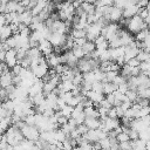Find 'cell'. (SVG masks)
I'll return each instance as SVG.
<instances>
[{
  "label": "cell",
  "instance_id": "cell-33",
  "mask_svg": "<svg viewBox=\"0 0 150 150\" xmlns=\"http://www.w3.org/2000/svg\"><path fill=\"white\" fill-rule=\"evenodd\" d=\"M87 41V38H77V39H74V46H79V47H82ZM73 46V47H74Z\"/></svg>",
  "mask_w": 150,
  "mask_h": 150
},
{
  "label": "cell",
  "instance_id": "cell-17",
  "mask_svg": "<svg viewBox=\"0 0 150 150\" xmlns=\"http://www.w3.org/2000/svg\"><path fill=\"white\" fill-rule=\"evenodd\" d=\"M27 56L32 60V59H38L40 56H42V53L40 52V49L38 47H29V49L27 50Z\"/></svg>",
  "mask_w": 150,
  "mask_h": 150
},
{
  "label": "cell",
  "instance_id": "cell-2",
  "mask_svg": "<svg viewBox=\"0 0 150 150\" xmlns=\"http://www.w3.org/2000/svg\"><path fill=\"white\" fill-rule=\"evenodd\" d=\"M23 137L29 139V141H33V142H36L39 138H40V130L35 127V125H28L25 123V125L20 129Z\"/></svg>",
  "mask_w": 150,
  "mask_h": 150
},
{
  "label": "cell",
  "instance_id": "cell-6",
  "mask_svg": "<svg viewBox=\"0 0 150 150\" xmlns=\"http://www.w3.org/2000/svg\"><path fill=\"white\" fill-rule=\"evenodd\" d=\"M5 63L7 67L11 69L18 63V57H16V49L15 48H9L6 50V56H5Z\"/></svg>",
  "mask_w": 150,
  "mask_h": 150
},
{
  "label": "cell",
  "instance_id": "cell-19",
  "mask_svg": "<svg viewBox=\"0 0 150 150\" xmlns=\"http://www.w3.org/2000/svg\"><path fill=\"white\" fill-rule=\"evenodd\" d=\"M83 112L86 114V116H89V117H100L98 111H97V109H96L94 105L84 107V108H83Z\"/></svg>",
  "mask_w": 150,
  "mask_h": 150
},
{
  "label": "cell",
  "instance_id": "cell-11",
  "mask_svg": "<svg viewBox=\"0 0 150 150\" xmlns=\"http://www.w3.org/2000/svg\"><path fill=\"white\" fill-rule=\"evenodd\" d=\"M139 48L138 47H131V46H125V52H124V61L127 62L128 60L136 57V55L138 54Z\"/></svg>",
  "mask_w": 150,
  "mask_h": 150
},
{
  "label": "cell",
  "instance_id": "cell-14",
  "mask_svg": "<svg viewBox=\"0 0 150 150\" xmlns=\"http://www.w3.org/2000/svg\"><path fill=\"white\" fill-rule=\"evenodd\" d=\"M86 96L88 97V98H90L94 103H98L104 96H103V93H98V91H95V90H93V89H90V90H88L87 93H86Z\"/></svg>",
  "mask_w": 150,
  "mask_h": 150
},
{
  "label": "cell",
  "instance_id": "cell-13",
  "mask_svg": "<svg viewBox=\"0 0 150 150\" xmlns=\"http://www.w3.org/2000/svg\"><path fill=\"white\" fill-rule=\"evenodd\" d=\"M64 56H66V63L70 67V68H73V67H75L76 64H77V61H79V59L73 54V52H71V49H69V50H67L66 53H64Z\"/></svg>",
  "mask_w": 150,
  "mask_h": 150
},
{
  "label": "cell",
  "instance_id": "cell-30",
  "mask_svg": "<svg viewBox=\"0 0 150 150\" xmlns=\"http://www.w3.org/2000/svg\"><path fill=\"white\" fill-rule=\"evenodd\" d=\"M136 57L142 62V61H146L148 60V57H149V53L146 52V50H144V49H139V52H138V54L136 55Z\"/></svg>",
  "mask_w": 150,
  "mask_h": 150
},
{
  "label": "cell",
  "instance_id": "cell-3",
  "mask_svg": "<svg viewBox=\"0 0 150 150\" xmlns=\"http://www.w3.org/2000/svg\"><path fill=\"white\" fill-rule=\"evenodd\" d=\"M103 27L96 21L94 23H89L88 27L86 28V38L89 41H94L98 35H101V29Z\"/></svg>",
  "mask_w": 150,
  "mask_h": 150
},
{
  "label": "cell",
  "instance_id": "cell-15",
  "mask_svg": "<svg viewBox=\"0 0 150 150\" xmlns=\"http://www.w3.org/2000/svg\"><path fill=\"white\" fill-rule=\"evenodd\" d=\"M100 120L98 117H89V116H86V120H84V124L88 127V129H97L100 127Z\"/></svg>",
  "mask_w": 150,
  "mask_h": 150
},
{
  "label": "cell",
  "instance_id": "cell-38",
  "mask_svg": "<svg viewBox=\"0 0 150 150\" xmlns=\"http://www.w3.org/2000/svg\"><path fill=\"white\" fill-rule=\"evenodd\" d=\"M128 134H129L130 139H136V138H138V131H136V130L132 129V128H130V131H129Z\"/></svg>",
  "mask_w": 150,
  "mask_h": 150
},
{
  "label": "cell",
  "instance_id": "cell-35",
  "mask_svg": "<svg viewBox=\"0 0 150 150\" xmlns=\"http://www.w3.org/2000/svg\"><path fill=\"white\" fill-rule=\"evenodd\" d=\"M84 120H86V114H84L83 111L80 112V114L75 117V121H76L77 124H82V123H84Z\"/></svg>",
  "mask_w": 150,
  "mask_h": 150
},
{
  "label": "cell",
  "instance_id": "cell-18",
  "mask_svg": "<svg viewBox=\"0 0 150 150\" xmlns=\"http://www.w3.org/2000/svg\"><path fill=\"white\" fill-rule=\"evenodd\" d=\"M117 89V84L114 82H104L103 83V94H111Z\"/></svg>",
  "mask_w": 150,
  "mask_h": 150
},
{
  "label": "cell",
  "instance_id": "cell-39",
  "mask_svg": "<svg viewBox=\"0 0 150 150\" xmlns=\"http://www.w3.org/2000/svg\"><path fill=\"white\" fill-rule=\"evenodd\" d=\"M115 109H116V115H117V118H121V117L124 115V110L122 109V107H121V105H116V107H115Z\"/></svg>",
  "mask_w": 150,
  "mask_h": 150
},
{
  "label": "cell",
  "instance_id": "cell-26",
  "mask_svg": "<svg viewBox=\"0 0 150 150\" xmlns=\"http://www.w3.org/2000/svg\"><path fill=\"white\" fill-rule=\"evenodd\" d=\"M107 60H110V52H109V48L104 49V50H100V55H98V61L102 62V61H107Z\"/></svg>",
  "mask_w": 150,
  "mask_h": 150
},
{
  "label": "cell",
  "instance_id": "cell-40",
  "mask_svg": "<svg viewBox=\"0 0 150 150\" xmlns=\"http://www.w3.org/2000/svg\"><path fill=\"white\" fill-rule=\"evenodd\" d=\"M108 117H111V118H117V115H116V109H115V107H111V108L108 110Z\"/></svg>",
  "mask_w": 150,
  "mask_h": 150
},
{
  "label": "cell",
  "instance_id": "cell-4",
  "mask_svg": "<svg viewBox=\"0 0 150 150\" xmlns=\"http://www.w3.org/2000/svg\"><path fill=\"white\" fill-rule=\"evenodd\" d=\"M67 39V35L64 33H60V32H52L48 36L49 42L52 43L53 47H61L64 45Z\"/></svg>",
  "mask_w": 150,
  "mask_h": 150
},
{
  "label": "cell",
  "instance_id": "cell-41",
  "mask_svg": "<svg viewBox=\"0 0 150 150\" xmlns=\"http://www.w3.org/2000/svg\"><path fill=\"white\" fill-rule=\"evenodd\" d=\"M120 148H121V149H131V143H130V141L121 142V143H120Z\"/></svg>",
  "mask_w": 150,
  "mask_h": 150
},
{
  "label": "cell",
  "instance_id": "cell-21",
  "mask_svg": "<svg viewBox=\"0 0 150 150\" xmlns=\"http://www.w3.org/2000/svg\"><path fill=\"white\" fill-rule=\"evenodd\" d=\"M82 48H83V50L86 52V54H90L93 50H95L96 46H95L94 41H89V40H87L86 43L82 46Z\"/></svg>",
  "mask_w": 150,
  "mask_h": 150
},
{
  "label": "cell",
  "instance_id": "cell-7",
  "mask_svg": "<svg viewBox=\"0 0 150 150\" xmlns=\"http://www.w3.org/2000/svg\"><path fill=\"white\" fill-rule=\"evenodd\" d=\"M12 84H13V73L8 69V70L4 71L0 75V87L1 88H7Z\"/></svg>",
  "mask_w": 150,
  "mask_h": 150
},
{
  "label": "cell",
  "instance_id": "cell-8",
  "mask_svg": "<svg viewBox=\"0 0 150 150\" xmlns=\"http://www.w3.org/2000/svg\"><path fill=\"white\" fill-rule=\"evenodd\" d=\"M38 48L40 49V52L42 53L43 56H46V55L53 53V46H52V43L49 42L48 39H42V40L39 42Z\"/></svg>",
  "mask_w": 150,
  "mask_h": 150
},
{
  "label": "cell",
  "instance_id": "cell-12",
  "mask_svg": "<svg viewBox=\"0 0 150 150\" xmlns=\"http://www.w3.org/2000/svg\"><path fill=\"white\" fill-rule=\"evenodd\" d=\"M87 141H89V142H96V141H98L100 138H98V128L97 129H89L87 132H84L83 135H82Z\"/></svg>",
  "mask_w": 150,
  "mask_h": 150
},
{
  "label": "cell",
  "instance_id": "cell-10",
  "mask_svg": "<svg viewBox=\"0 0 150 150\" xmlns=\"http://www.w3.org/2000/svg\"><path fill=\"white\" fill-rule=\"evenodd\" d=\"M32 19H33V14L30 12V9H26L23 11L22 13L19 14V20L21 23L26 25V26H29L30 22H32Z\"/></svg>",
  "mask_w": 150,
  "mask_h": 150
},
{
  "label": "cell",
  "instance_id": "cell-34",
  "mask_svg": "<svg viewBox=\"0 0 150 150\" xmlns=\"http://www.w3.org/2000/svg\"><path fill=\"white\" fill-rule=\"evenodd\" d=\"M125 63H128L130 67H137V66H139V63H141V61L137 59V57H132V59H130V60H128Z\"/></svg>",
  "mask_w": 150,
  "mask_h": 150
},
{
  "label": "cell",
  "instance_id": "cell-43",
  "mask_svg": "<svg viewBox=\"0 0 150 150\" xmlns=\"http://www.w3.org/2000/svg\"><path fill=\"white\" fill-rule=\"evenodd\" d=\"M141 118H142V121L144 122L145 125H150V114H148V115H145V116H143Z\"/></svg>",
  "mask_w": 150,
  "mask_h": 150
},
{
  "label": "cell",
  "instance_id": "cell-1",
  "mask_svg": "<svg viewBox=\"0 0 150 150\" xmlns=\"http://www.w3.org/2000/svg\"><path fill=\"white\" fill-rule=\"evenodd\" d=\"M148 27H149L148 23H146L138 14H136V15L129 18L128 23H127V28H128V30H129L131 34H136V33H138L141 29H146Z\"/></svg>",
  "mask_w": 150,
  "mask_h": 150
},
{
  "label": "cell",
  "instance_id": "cell-50",
  "mask_svg": "<svg viewBox=\"0 0 150 150\" xmlns=\"http://www.w3.org/2000/svg\"><path fill=\"white\" fill-rule=\"evenodd\" d=\"M76 1H79V2H80V4H82V2H84V1H86V0H76Z\"/></svg>",
  "mask_w": 150,
  "mask_h": 150
},
{
  "label": "cell",
  "instance_id": "cell-48",
  "mask_svg": "<svg viewBox=\"0 0 150 150\" xmlns=\"http://www.w3.org/2000/svg\"><path fill=\"white\" fill-rule=\"evenodd\" d=\"M86 1H87V2H90V4H95L96 0H86Z\"/></svg>",
  "mask_w": 150,
  "mask_h": 150
},
{
  "label": "cell",
  "instance_id": "cell-29",
  "mask_svg": "<svg viewBox=\"0 0 150 150\" xmlns=\"http://www.w3.org/2000/svg\"><path fill=\"white\" fill-rule=\"evenodd\" d=\"M116 139H117V142H118V143H121V142H127V141H130V137H129V134H128V132L121 131V132H118V134H117Z\"/></svg>",
  "mask_w": 150,
  "mask_h": 150
},
{
  "label": "cell",
  "instance_id": "cell-22",
  "mask_svg": "<svg viewBox=\"0 0 150 150\" xmlns=\"http://www.w3.org/2000/svg\"><path fill=\"white\" fill-rule=\"evenodd\" d=\"M71 52H73V54L80 60V59H82V57H84V55H86V52L83 50V48L82 47H79V46H74L73 48H71Z\"/></svg>",
  "mask_w": 150,
  "mask_h": 150
},
{
  "label": "cell",
  "instance_id": "cell-25",
  "mask_svg": "<svg viewBox=\"0 0 150 150\" xmlns=\"http://www.w3.org/2000/svg\"><path fill=\"white\" fill-rule=\"evenodd\" d=\"M73 109H74V107H71V105H69V104H66L63 108L60 109V111H61V115H63V116H66V117L69 118V117L71 116Z\"/></svg>",
  "mask_w": 150,
  "mask_h": 150
},
{
  "label": "cell",
  "instance_id": "cell-32",
  "mask_svg": "<svg viewBox=\"0 0 150 150\" xmlns=\"http://www.w3.org/2000/svg\"><path fill=\"white\" fill-rule=\"evenodd\" d=\"M95 46H96V49H98V50H104V49L109 48V42H108V40L105 39V40H103L102 42H100V43H97V45H95Z\"/></svg>",
  "mask_w": 150,
  "mask_h": 150
},
{
  "label": "cell",
  "instance_id": "cell-42",
  "mask_svg": "<svg viewBox=\"0 0 150 150\" xmlns=\"http://www.w3.org/2000/svg\"><path fill=\"white\" fill-rule=\"evenodd\" d=\"M139 73H141L139 66H137V67H131V76H137V75H139Z\"/></svg>",
  "mask_w": 150,
  "mask_h": 150
},
{
  "label": "cell",
  "instance_id": "cell-24",
  "mask_svg": "<svg viewBox=\"0 0 150 150\" xmlns=\"http://www.w3.org/2000/svg\"><path fill=\"white\" fill-rule=\"evenodd\" d=\"M125 95H127V97H128V100H129L130 102H136V100L138 98L137 91H136L135 89H128L127 93H125Z\"/></svg>",
  "mask_w": 150,
  "mask_h": 150
},
{
  "label": "cell",
  "instance_id": "cell-31",
  "mask_svg": "<svg viewBox=\"0 0 150 150\" xmlns=\"http://www.w3.org/2000/svg\"><path fill=\"white\" fill-rule=\"evenodd\" d=\"M91 89L98 93H103V82L102 81H95L91 84Z\"/></svg>",
  "mask_w": 150,
  "mask_h": 150
},
{
  "label": "cell",
  "instance_id": "cell-27",
  "mask_svg": "<svg viewBox=\"0 0 150 150\" xmlns=\"http://www.w3.org/2000/svg\"><path fill=\"white\" fill-rule=\"evenodd\" d=\"M74 39H77V38H86V29H77V28H74L71 30V34H70Z\"/></svg>",
  "mask_w": 150,
  "mask_h": 150
},
{
  "label": "cell",
  "instance_id": "cell-23",
  "mask_svg": "<svg viewBox=\"0 0 150 150\" xmlns=\"http://www.w3.org/2000/svg\"><path fill=\"white\" fill-rule=\"evenodd\" d=\"M149 32H150V29H141L138 33H136V40L137 41H139V42H143L144 40H145V38H146V35L149 34Z\"/></svg>",
  "mask_w": 150,
  "mask_h": 150
},
{
  "label": "cell",
  "instance_id": "cell-28",
  "mask_svg": "<svg viewBox=\"0 0 150 150\" xmlns=\"http://www.w3.org/2000/svg\"><path fill=\"white\" fill-rule=\"evenodd\" d=\"M114 61H111V60H107V61H102L101 63H100V69L102 70V71H109L110 70V66H111V63H112Z\"/></svg>",
  "mask_w": 150,
  "mask_h": 150
},
{
  "label": "cell",
  "instance_id": "cell-36",
  "mask_svg": "<svg viewBox=\"0 0 150 150\" xmlns=\"http://www.w3.org/2000/svg\"><path fill=\"white\" fill-rule=\"evenodd\" d=\"M117 89H118L121 93L125 94V93H127V90L129 89V86H128V83H127V82H123V83H121V84H118V86H117Z\"/></svg>",
  "mask_w": 150,
  "mask_h": 150
},
{
  "label": "cell",
  "instance_id": "cell-47",
  "mask_svg": "<svg viewBox=\"0 0 150 150\" xmlns=\"http://www.w3.org/2000/svg\"><path fill=\"white\" fill-rule=\"evenodd\" d=\"M145 8L148 9V12L150 13V1H148V4H146V6H145Z\"/></svg>",
  "mask_w": 150,
  "mask_h": 150
},
{
  "label": "cell",
  "instance_id": "cell-16",
  "mask_svg": "<svg viewBox=\"0 0 150 150\" xmlns=\"http://www.w3.org/2000/svg\"><path fill=\"white\" fill-rule=\"evenodd\" d=\"M130 143H131V148L132 149H137V150L145 149V141L144 139H141V138L130 139Z\"/></svg>",
  "mask_w": 150,
  "mask_h": 150
},
{
  "label": "cell",
  "instance_id": "cell-9",
  "mask_svg": "<svg viewBox=\"0 0 150 150\" xmlns=\"http://www.w3.org/2000/svg\"><path fill=\"white\" fill-rule=\"evenodd\" d=\"M138 8H139V7H138L136 4H131V5L127 6V7H124V8L122 9V18L129 19V18L136 15L137 12H138Z\"/></svg>",
  "mask_w": 150,
  "mask_h": 150
},
{
  "label": "cell",
  "instance_id": "cell-44",
  "mask_svg": "<svg viewBox=\"0 0 150 150\" xmlns=\"http://www.w3.org/2000/svg\"><path fill=\"white\" fill-rule=\"evenodd\" d=\"M4 25H6V19H5V14L0 13V27H2Z\"/></svg>",
  "mask_w": 150,
  "mask_h": 150
},
{
  "label": "cell",
  "instance_id": "cell-46",
  "mask_svg": "<svg viewBox=\"0 0 150 150\" xmlns=\"http://www.w3.org/2000/svg\"><path fill=\"white\" fill-rule=\"evenodd\" d=\"M145 149H149L150 150V139L149 141H145Z\"/></svg>",
  "mask_w": 150,
  "mask_h": 150
},
{
  "label": "cell",
  "instance_id": "cell-49",
  "mask_svg": "<svg viewBox=\"0 0 150 150\" xmlns=\"http://www.w3.org/2000/svg\"><path fill=\"white\" fill-rule=\"evenodd\" d=\"M7 1H8V0H0V2H1V4H6Z\"/></svg>",
  "mask_w": 150,
  "mask_h": 150
},
{
  "label": "cell",
  "instance_id": "cell-20",
  "mask_svg": "<svg viewBox=\"0 0 150 150\" xmlns=\"http://www.w3.org/2000/svg\"><path fill=\"white\" fill-rule=\"evenodd\" d=\"M81 7H82V9H83L87 14H93V13L95 12V5H94V4H90V2L84 1V2L81 4Z\"/></svg>",
  "mask_w": 150,
  "mask_h": 150
},
{
  "label": "cell",
  "instance_id": "cell-5",
  "mask_svg": "<svg viewBox=\"0 0 150 150\" xmlns=\"http://www.w3.org/2000/svg\"><path fill=\"white\" fill-rule=\"evenodd\" d=\"M104 18L110 21V22H116V21H120V19L122 18V9L116 7V6H110V9L108 12L107 15H104Z\"/></svg>",
  "mask_w": 150,
  "mask_h": 150
},
{
  "label": "cell",
  "instance_id": "cell-37",
  "mask_svg": "<svg viewBox=\"0 0 150 150\" xmlns=\"http://www.w3.org/2000/svg\"><path fill=\"white\" fill-rule=\"evenodd\" d=\"M68 122V117H66V116H63V115H60L59 117H57V124L59 125H63V124H66Z\"/></svg>",
  "mask_w": 150,
  "mask_h": 150
},
{
  "label": "cell",
  "instance_id": "cell-45",
  "mask_svg": "<svg viewBox=\"0 0 150 150\" xmlns=\"http://www.w3.org/2000/svg\"><path fill=\"white\" fill-rule=\"evenodd\" d=\"M5 56H6V50L5 49L0 50V62H5Z\"/></svg>",
  "mask_w": 150,
  "mask_h": 150
}]
</instances>
